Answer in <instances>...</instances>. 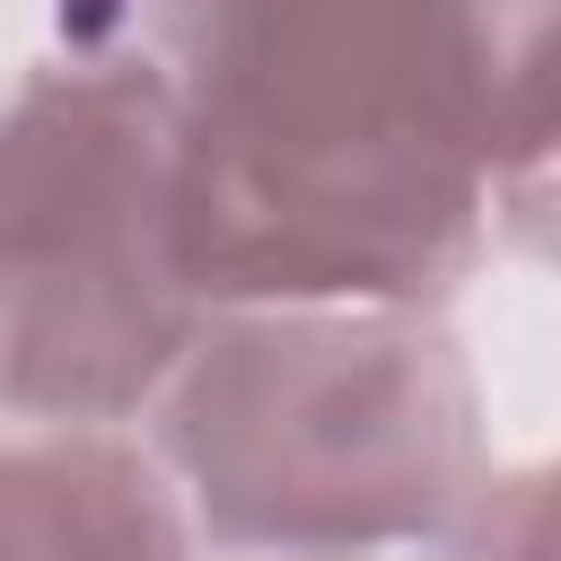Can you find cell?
I'll list each match as a JSON object with an SVG mask.
<instances>
[{
    "label": "cell",
    "instance_id": "obj_4",
    "mask_svg": "<svg viewBox=\"0 0 561 561\" xmlns=\"http://www.w3.org/2000/svg\"><path fill=\"white\" fill-rule=\"evenodd\" d=\"M193 526L131 430L0 421V561H193Z\"/></svg>",
    "mask_w": 561,
    "mask_h": 561
},
{
    "label": "cell",
    "instance_id": "obj_3",
    "mask_svg": "<svg viewBox=\"0 0 561 561\" xmlns=\"http://www.w3.org/2000/svg\"><path fill=\"white\" fill-rule=\"evenodd\" d=\"M202 316L167 70L131 18H79L0 79V421L140 430Z\"/></svg>",
    "mask_w": 561,
    "mask_h": 561
},
{
    "label": "cell",
    "instance_id": "obj_5",
    "mask_svg": "<svg viewBox=\"0 0 561 561\" xmlns=\"http://www.w3.org/2000/svg\"><path fill=\"white\" fill-rule=\"evenodd\" d=\"M438 561H552V508H543V465H500L473 482V500L447 517L430 543Z\"/></svg>",
    "mask_w": 561,
    "mask_h": 561
},
{
    "label": "cell",
    "instance_id": "obj_2",
    "mask_svg": "<svg viewBox=\"0 0 561 561\" xmlns=\"http://www.w3.org/2000/svg\"><path fill=\"white\" fill-rule=\"evenodd\" d=\"M131 438L219 561H412L491 473L447 307H210Z\"/></svg>",
    "mask_w": 561,
    "mask_h": 561
},
{
    "label": "cell",
    "instance_id": "obj_6",
    "mask_svg": "<svg viewBox=\"0 0 561 561\" xmlns=\"http://www.w3.org/2000/svg\"><path fill=\"white\" fill-rule=\"evenodd\" d=\"M140 9H149V0H140Z\"/></svg>",
    "mask_w": 561,
    "mask_h": 561
},
{
    "label": "cell",
    "instance_id": "obj_1",
    "mask_svg": "<svg viewBox=\"0 0 561 561\" xmlns=\"http://www.w3.org/2000/svg\"><path fill=\"white\" fill-rule=\"evenodd\" d=\"M561 0H149L202 307H447L543 245Z\"/></svg>",
    "mask_w": 561,
    "mask_h": 561
}]
</instances>
